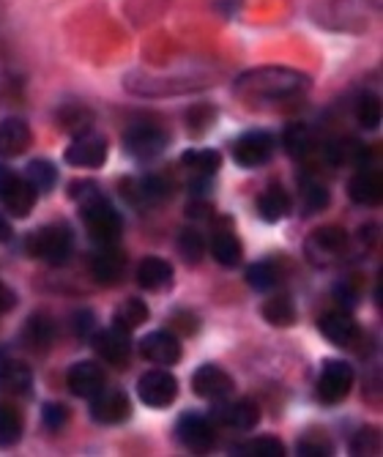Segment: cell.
<instances>
[{"label": "cell", "mask_w": 383, "mask_h": 457, "mask_svg": "<svg viewBox=\"0 0 383 457\" xmlns=\"http://www.w3.org/2000/svg\"><path fill=\"white\" fill-rule=\"evenodd\" d=\"M148 315L151 312H148V304L143 299H126L123 304L115 307L112 320H115V326H121L126 331H135V328H140L148 320Z\"/></svg>", "instance_id": "cell-30"}, {"label": "cell", "mask_w": 383, "mask_h": 457, "mask_svg": "<svg viewBox=\"0 0 383 457\" xmlns=\"http://www.w3.org/2000/svg\"><path fill=\"white\" fill-rule=\"evenodd\" d=\"M41 422H45L47 430L66 428V422H69V408L61 405V403H47L45 408H41Z\"/></svg>", "instance_id": "cell-41"}, {"label": "cell", "mask_w": 383, "mask_h": 457, "mask_svg": "<svg viewBox=\"0 0 383 457\" xmlns=\"http://www.w3.org/2000/svg\"><path fill=\"white\" fill-rule=\"evenodd\" d=\"M33 203H36L33 187L22 176L9 170L6 164H0V205H4L12 217L25 220L33 212Z\"/></svg>", "instance_id": "cell-5"}, {"label": "cell", "mask_w": 383, "mask_h": 457, "mask_svg": "<svg viewBox=\"0 0 383 457\" xmlns=\"http://www.w3.org/2000/svg\"><path fill=\"white\" fill-rule=\"evenodd\" d=\"M123 271H126V255L118 253V249H112V244L102 246L99 253L91 258V274L99 285H118Z\"/></svg>", "instance_id": "cell-21"}, {"label": "cell", "mask_w": 383, "mask_h": 457, "mask_svg": "<svg viewBox=\"0 0 383 457\" xmlns=\"http://www.w3.org/2000/svg\"><path fill=\"white\" fill-rule=\"evenodd\" d=\"M66 386H69V392L74 397L91 400V397H96L107 386L104 370L99 364H94V361H77L66 372Z\"/></svg>", "instance_id": "cell-14"}, {"label": "cell", "mask_w": 383, "mask_h": 457, "mask_svg": "<svg viewBox=\"0 0 383 457\" xmlns=\"http://www.w3.org/2000/svg\"><path fill=\"white\" fill-rule=\"evenodd\" d=\"M94 326H96V320H94V312L91 310H82V312L74 315V328H77L79 337H88Z\"/></svg>", "instance_id": "cell-45"}, {"label": "cell", "mask_w": 383, "mask_h": 457, "mask_svg": "<svg viewBox=\"0 0 383 457\" xmlns=\"http://www.w3.org/2000/svg\"><path fill=\"white\" fill-rule=\"evenodd\" d=\"M137 282L146 290H162L167 285H173V266L164 258H146L137 266Z\"/></svg>", "instance_id": "cell-26"}, {"label": "cell", "mask_w": 383, "mask_h": 457, "mask_svg": "<svg viewBox=\"0 0 383 457\" xmlns=\"http://www.w3.org/2000/svg\"><path fill=\"white\" fill-rule=\"evenodd\" d=\"M220 405L211 411V420L217 425H225L230 430H252L258 428L261 422V411L252 400H230V403H222L217 400Z\"/></svg>", "instance_id": "cell-13"}, {"label": "cell", "mask_w": 383, "mask_h": 457, "mask_svg": "<svg viewBox=\"0 0 383 457\" xmlns=\"http://www.w3.org/2000/svg\"><path fill=\"white\" fill-rule=\"evenodd\" d=\"M137 395L148 408H167L179 397V381L167 370H148L137 381Z\"/></svg>", "instance_id": "cell-7"}, {"label": "cell", "mask_w": 383, "mask_h": 457, "mask_svg": "<svg viewBox=\"0 0 383 457\" xmlns=\"http://www.w3.org/2000/svg\"><path fill=\"white\" fill-rule=\"evenodd\" d=\"M61 123H63V129H69V132H74V135L88 132L91 112H88V110H82V107L66 110V112H61Z\"/></svg>", "instance_id": "cell-42"}, {"label": "cell", "mask_w": 383, "mask_h": 457, "mask_svg": "<svg viewBox=\"0 0 383 457\" xmlns=\"http://www.w3.org/2000/svg\"><path fill=\"white\" fill-rule=\"evenodd\" d=\"M14 304H17V294H14L12 287H6L4 282H0V315L14 310Z\"/></svg>", "instance_id": "cell-47"}, {"label": "cell", "mask_w": 383, "mask_h": 457, "mask_svg": "<svg viewBox=\"0 0 383 457\" xmlns=\"http://www.w3.org/2000/svg\"><path fill=\"white\" fill-rule=\"evenodd\" d=\"M181 164L192 173V179H214L222 168V154L214 148H189L181 156Z\"/></svg>", "instance_id": "cell-23"}, {"label": "cell", "mask_w": 383, "mask_h": 457, "mask_svg": "<svg viewBox=\"0 0 383 457\" xmlns=\"http://www.w3.org/2000/svg\"><path fill=\"white\" fill-rule=\"evenodd\" d=\"M79 217L85 222V230H88L91 241H96L102 246H110V244H115L121 238V230H123L121 214L102 195L79 203Z\"/></svg>", "instance_id": "cell-3"}, {"label": "cell", "mask_w": 383, "mask_h": 457, "mask_svg": "<svg viewBox=\"0 0 383 457\" xmlns=\"http://www.w3.org/2000/svg\"><path fill=\"white\" fill-rule=\"evenodd\" d=\"M9 238H12V225L4 214H0V241H9Z\"/></svg>", "instance_id": "cell-51"}, {"label": "cell", "mask_w": 383, "mask_h": 457, "mask_svg": "<svg viewBox=\"0 0 383 457\" xmlns=\"http://www.w3.org/2000/svg\"><path fill=\"white\" fill-rule=\"evenodd\" d=\"M192 389H195L197 397L217 403V400H225L233 392V378L217 364H203V367L195 370Z\"/></svg>", "instance_id": "cell-16"}, {"label": "cell", "mask_w": 383, "mask_h": 457, "mask_svg": "<svg viewBox=\"0 0 383 457\" xmlns=\"http://www.w3.org/2000/svg\"><path fill=\"white\" fill-rule=\"evenodd\" d=\"M211 255H214V261L225 269H233L241 263V255H244V246L241 241L230 233V230H222L217 233L214 238H211Z\"/></svg>", "instance_id": "cell-28"}, {"label": "cell", "mask_w": 383, "mask_h": 457, "mask_svg": "<svg viewBox=\"0 0 383 457\" xmlns=\"http://www.w3.org/2000/svg\"><path fill=\"white\" fill-rule=\"evenodd\" d=\"M348 195L359 205H375V203H380V197H383V176L378 170H372V168H362L351 179Z\"/></svg>", "instance_id": "cell-22"}, {"label": "cell", "mask_w": 383, "mask_h": 457, "mask_svg": "<svg viewBox=\"0 0 383 457\" xmlns=\"http://www.w3.org/2000/svg\"><path fill=\"white\" fill-rule=\"evenodd\" d=\"M22 438V417L17 408L0 403V446H14Z\"/></svg>", "instance_id": "cell-35"}, {"label": "cell", "mask_w": 383, "mask_h": 457, "mask_svg": "<svg viewBox=\"0 0 383 457\" xmlns=\"http://www.w3.org/2000/svg\"><path fill=\"white\" fill-rule=\"evenodd\" d=\"M132 405L121 389H102L96 397H91V417L99 425H118L123 420H129Z\"/></svg>", "instance_id": "cell-17"}, {"label": "cell", "mask_w": 383, "mask_h": 457, "mask_svg": "<svg viewBox=\"0 0 383 457\" xmlns=\"http://www.w3.org/2000/svg\"><path fill=\"white\" fill-rule=\"evenodd\" d=\"M375 4H380V0H375Z\"/></svg>", "instance_id": "cell-52"}, {"label": "cell", "mask_w": 383, "mask_h": 457, "mask_svg": "<svg viewBox=\"0 0 383 457\" xmlns=\"http://www.w3.org/2000/svg\"><path fill=\"white\" fill-rule=\"evenodd\" d=\"M318 328H321V335L329 343H334L337 348H351L362 337V328L348 310H331V312L321 315Z\"/></svg>", "instance_id": "cell-11"}, {"label": "cell", "mask_w": 383, "mask_h": 457, "mask_svg": "<svg viewBox=\"0 0 383 457\" xmlns=\"http://www.w3.org/2000/svg\"><path fill=\"white\" fill-rule=\"evenodd\" d=\"M208 212H211V205H205V203H189V209H187V214L189 217H208Z\"/></svg>", "instance_id": "cell-49"}, {"label": "cell", "mask_w": 383, "mask_h": 457, "mask_svg": "<svg viewBox=\"0 0 383 457\" xmlns=\"http://www.w3.org/2000/svg\"><path fill=\"white\" fill-rule=\"evenodd\" d=\"M55 340V323L47 315H30L22 328V343L30 351H47Z\"/></svg>", "instance_id": "cell-25"}, {"label": "cell", "mask_w": 383, "mask_h": 457, "mask_svg": "<svg viewBox=\"0 0 383 457\" xmlns=\"http://www.w3.org/2000/svg\"><path fill=\"white\" fill-rule=\"evenodd\" d=\"M337 299L343 302V304L348 302V307H351V304L356 302V294H354V287H351V285H337Z\"/></svg>", "instance_id": "cell-48"}, {"label": "cell", "mask_w": 383, "mask_h": 457, "mask_svg": "<svg viewBox=\"0 0 383 457\" xmlns=\"http://www.w3.org/2000/svg\"><path fill=\"white\" fill-rule=\"evenodd\" d=\"M354 389V367L339 361V359H326L321 367L318 378V395L323 403H343Z\"/></svg>", "instance_id": "cell-6"}, {"label": "cell", "mask_w": 383, "mask_h": 457, "mask_svg": "<svg viewBox=\"0 0 383 457\" xmlns=\"http://www.w3.org/2000/svg\"><path fill=\"white\" fill-rule=\"evenodd\" d=\"M279 282V271L271 261H261V263H252L246 269V285L252 290H258V294H266L274 285Z\"/></svg>", "instance_id": "cell-34"}, {"label": "cell", "mask_w": 383, "mask_h": 457, "mask_svg": "<svg viewBox=\"0 0 383 457\" xmlns=\"http://www.w3.org/2000/svg\"><path fill=\"white\" fill-rule=\"evenodd\" d=\"M176 438L181 441L184 449L195 452V454H203L214 446L217 436H214V428L205 417L200 413H184V417L176 422Z\"/></svg>", "instance_id": "cell-12"}, {"label": "cell", "mask_w": 383, "mask_h": 457, "mask_svg": "<svg viewBox=\"0 0 383 457\" xmlns=\"http://www.w3.org/2000/svg\"><path fill=\"white\" fill-rule=\"evenodd\" d=\"M299 454L302 457H323V454H331V444L323 436L310 433L299 441Z\"/></svg>", "instance_id": "cell-43"}, {"label": "cell", "mask_w": 383, "mask_h": 457, "mask_svg": "<svg viewBox=\"0 0 383 457\" xmlns=\"http://www.w3.org/2000/svg\"><path fill=\"white\" fill-rule=\"evenodd\" d=\"M167 132L156 123H135V127L123 135V151L135 159H156L167 148Z\"/></svg>", "instance_id": "cell-8"}, {"label": "cell", "mask_w": 383, "mask_h": 457, "mask_svg": "<svg viewBox=\"0 0 383 457\" xmlns=\"http://www.w3.org/2000/svg\"><path fill=\"white\" fill-rule=\"evenodd\" d=\"M263 318L271 323V326H279V328H287L296 323V304L290 296L285 294H277L271 299H266L263 304Z\"/></svg>", "instance_id": "cell-33"}, {"label": "cell", "mask_w": 383, "mask_h": 457, "mask_svg": "<svg viewBox=\"0 0 383 457\" xmlns=\"http://www.w3.org/2000/svg\"><path fill=\"white\" fill-rule=\"evenodd\" d=\"M217 118V110L214 107H208V104H197L187 112V120H189V132L192 135H203L211 123H214Z\"/></svg>", "instance_id": "cell-40"}, {"label": "cell", "mask_w": 383, "mask_h": 457, "mask_svg": "<svg viewBox=\"0 0 383 457\" xmlns=\"http://www.w3.org/2000/svg\"><path fill=\"white\" fill-rule=\"evenodd\" d=\"M310 77L287 69V66H261L244 71L236 79V94L241 99H258V102H279V99H290L299 96L302 91H307Z\"/></svg>", "instance_id": "cell-1"}, {"label": "cell", "mask_w": 383, "mask_h": 457, "mask_svg": "<svg viewBox=\"0 0 383 457\" xmlns=\"http://www.w3.org/2000/svg\"><path fill=\"white\" fill-rule=\"evenodd\" d=\"M258 214L266 220V222H279L290 214V195L279 187V184H271L261 200H258Z\"/></svg>", "instance_id": "cell-27"}, {"label": "cell", "mask_w": 383, "mask_h": 457, "mask_svg": "<svg viewBox=\"0 0 383 457\" xmlns=\"http://www.w3.org/2000/svg\"><path fill=\"white\" fill-rule=\"evenodd\" d=\"M236 454H241V457H282L285 446H282L279 438L263 436V438H252V441L241 444L236 449Z\"/></svg>", "instance_id": "cell-36"}, {"label": "cell", "mask_w": 383, "mask_h": 457, "mask_svg": "<svg viewBox=\"0 0 383 457\" xmlns=\"http://www.w3.org/2000/svg\"><path fill=\"white\" fill-rule=\"evenodd\" d=\"M69 195L77 200V203H85V200H91V197H96V195H102L99 189H96V184L94 181H77V184H71V189H69Z\"/></svg>", "instance_id": "cell-44"}, {"label": "cell", "mask_w": 383, "mask_h": 457, "mask_svg": "<svg viewBox=\"0 0 383 457\" xmlns=\"http://www.w3.org/2000/svg\"><path fill=\"white\" fill-rule=\"evenodd\" d=\"M274 137L269 132H246L233 143V159L241 168L252 170V168H261L266 164L274 154Z\"/></svg>", "instance_id": "cell-10"}, {"label": "cell", "mask_w": 383, "mask_h": 457, "mask_svg": "<svg viewBox=\"0 0 383 457\" xmlns=\"http://www.w3.org/2000/svg\"><path fill=\"white\" fill-rule=\"evenodd\" d=\"M140 353L162 367H173L181 359V343L173 331H151L148 337L140 340Z\"/></svg>", "instance_id": "cell-18"}, {"label": "cell", "mask_w": 383, "mask_h": 457, "mask_svg": "<svg viewBox=\"0 0 383 457\" xmlns=\"http://www.w3.org/2000/svg\"><path fill=\"white\" fill-rule=\"evenodd\" d=\"M25 249L30 258H38L50 266H61L69 261L74 249V236L66 225H45L28 236Z\"/></svg>", "instance_id": "cell-2"}, {"label": "cell", "mask_w": 383, "mask_h": 457, "mask_svg": "<svg viewBox=\"0 0 383 457\" xmlns=\"http://www.w3.org/2000/svg\"><path fill=\"white\" fill-rule=\"evenodd\" d=\"M33 143V135L28 123L20 118H6L0 120V159H14L22 156Z\"/></svg>", "instance_id": "cell-19"}, {"label": "cell", "mask_w": 383, "mask_h": 457, "mask_svg": "<svg viewBox=\"0 0 383 457\" xmlns=\"http://www.w3.org/2000/svg\"><path fill=\"white\" fill-rule=\"evenodd\" d=\"M346 249H348V233L339 228H318L304 241L307 261L318 269H329L339 263L346 255Z\"/></svg>", "instance_id": "cell-4"}, {"label": "cell", "mask_w": 383, "mask_h": 457, "mask_svg": "<svg viewBox=\"0 0 383 457\" xmlns=\"http://www.w3.org/2000/svg\"><path fill=\"white\" fill-rule=\"evenodd\" d=\"M94 351H96V356L102 361H107L112 367H126V361H129V353H132L129 331L121 328V326L99 331V335H94Z\"/></svg>", "instance_id": "cell-15"}, {"label": "cell", "mask_w": 383, "mask_h": 457, "mask_svg": "<svg viewBox=\"0 0 383 457\" xmlns=\"http://www.w3.org/2000/svg\"><path fill=\"white\" fill-rule=\"evenodd\" d=\"M33 384L30 370L14 359H0V395H28Z\"/></svg>", "instance_id": "cell-24"}, {"label": "cell", "mask_w": 383, "mask_h": 457, "mask_svg": "<svg viewBox=\"0 0 383 457\" xmlns=\"http://www.w3.org/2000/svg\"><path fill=\"white\" fill-rule=\"evenodd\" d=\"M356 120L362 123L364 129H378V123H380V102H378V96H372V94L359 96Z\"/></svg>", "instance_id": "cell-38"}, {"label": "cell", "mask_w": 383, "mask_h": 457, "mask_svg": "<svg viewBox=\"0 0 383 457\" xmlns=\"http://www.w3.org/2000/svg\"><path fill=\"white\" fill-rule=\"evenodd\" d=\"M121 195L132 205H156L167 197V184L159 176L129 179V181L121 184Z\"/></svg>", "instance_id": "cell-20"}, {"label": "cell", "mask_w": 383, "mask_h": 457, "mask_svg": "<svg viewBox=\"0 0 383 457\" xmlns=\"http://www.w3.org/2000/svg\"><path fill=\"white\" fill-rule=\"evenodd\" d=\"M217 6L225 12V17H233L241 6V0H217Z\"/></svg>", "instance_id": "cell-50"}, {"label": "cell", "mask_w": 383, "mask_h": 457, "mask_svg": "<svg viewBox=\"0 0 383 457\" xmlns=\"http://www.w3.org/2000/svg\"><path fill=\"white\" fill-rule=\"evenodd\" d=\"M25 181L33 187V192L38 195H45L50 192L55 184H58V170H55V164L47 162V159H36L28 164V170H25Z\"/></svg>", "instance_id": "cell-31"}, {"label": "cell", "mask_w": 383, "mask_h": 457, "mask_svg": "<svg viewBox=\"0 0 383 457\" xmlns=\"http://www.w3.org/2000/svg\"><path fill=\"white\" fill-rule=\"evenodd\" d=\"M107 154H110V148H107V140L102 135H96V132H79V135H74V140L66 148L63 159L71 164V168H88V170H94V168H102V164L107 162Z\"/></svg>", "instance_id": "cell-9"}, {"label": "cell", "mask_w": 383, "mask_h": 457, "mask_svg": "<svg viewBox=\"0 0 383 457\" xmlns=\"http://www.w3.org/2000/svg\"><path fill=\"white\" fill-rule=\"evenodd\" d=\"M285 151L296 159L307 156L312 148H315V137H312V129L307 127V123H290V127L285 129Z\"/></svg>", "instance_id": "cell-32"}, {"label": "cell", "mask_w": 383, "mask_h": 457, "mask_svg": "<svg viewBox=\"0 0 383 457\" xmlns=\"http://www.w3.org/2000/svg\"><path fill=\"white\" fill-rule=\"evenodd\" d=\"M302 200H304L307 214H315V212H321L329 205V189L323 184L312 181V179H304L302 181Z\"/></svg>", "instance_id": "cell-37"}, {"label": "cell", "mask_w": 383, "mask_h": 457, "mask_svg": "<svg viewBox=\"0 0 383 457\" xmlns=\"http://www.w3.org/2000/svg\"><path fill=\"white\" fill-rule=\"evenodd\" d=\"M173 326L181 328L184 335H192V331H197V318H195L192 312H179V315L173 318Z\"/></svg>", "instance_id": "cell-46"}, {"label": "cell", "mask_w": 383, "mask_h": 457, "mask_svg": "<svg viewBox=\"0 0 383 457\" xmlns=\"http://www.w3.org/2000/svg\"><path fill=\"white\" fill-rule=\"evenodd\" d=\"M179 253L187 263H200L203 253H205V241L197 230H184L179 236Z\"/></svg>", "instance_id": "cell-39"}, {"label": "cell", "mask_w": 383, "mask_h": 457, "mask_svg": "<svg viewBox=\"0 0 383 457\" xmlns=\"http://www.w3.org/2000/svg\"><path fill=\"white\" fill-rule=\"evenodd\" d=\"M329 159L334 164H354V168H367L370 148L359 140H337L329 145Z\"/></svg>", "instance_id": "cell-29"}]
</instances>
